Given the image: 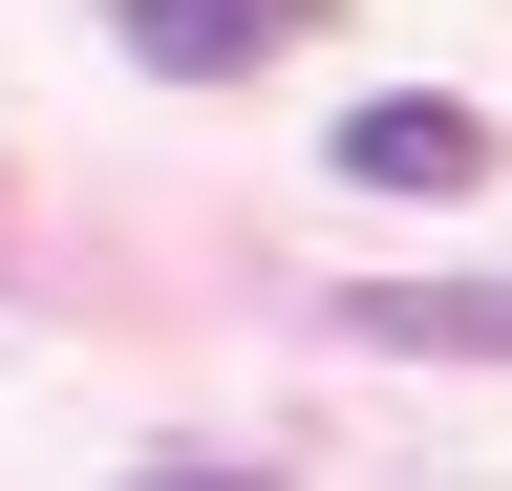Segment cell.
<instances>
[{"instance_id": "cell-4", "label": "cell", "mask_w": 512, "mask_h": 491, "mask_svg": "<svg viewBox=\"0 0 512 491\" xmlns=\"http://www.w3.org/2000/svg\"><path fill=\"white\" fill-rule=\"evenodd\" d=\"M128 491H256V470H214V449H171V470H128Z\"/></svg>"}, {"instance_id": "cell-2", "label": "cell", "mask_w": 512, "mask_h": 491, "mask_svg": "<svg viewBox=\"0 0 512 491\" xmlns=\"http://www.w3.org/2000/svg\"><path fill=\"white\" fill-rule=\"evenodd\" d=\"M320 171H342V193H470V171H491V107H448V86H363Z\"/></svg>"}, {"instance_id": "cell-3", "label": "cell", "mask_w": 512, "mask_h": 491, "mask_svg": "<svg viewBox=\"0 0 512 491\" xmlns=\"http://www.w3.org/2000/svg\"><path fill=\"white\" fill-rule=\"evenodd\" d=\"M342 342L384 363H512V278H363V299H320Z\"/></svg>"}, {"instance_id": "cell-1", "label": "cell", "mask_w": 512, "mask_h": 491, "mask_svg": "<svg viewBox=\"0 0 512 491\" xmlns=\"http://www.w3.org/2000/svg\"><path fill=\"white\" fill-rule=\"evenodd\" d=\"M107 43L150 86H256L278 43H320V0H107Z\"/></svg>"}]
</instances>
